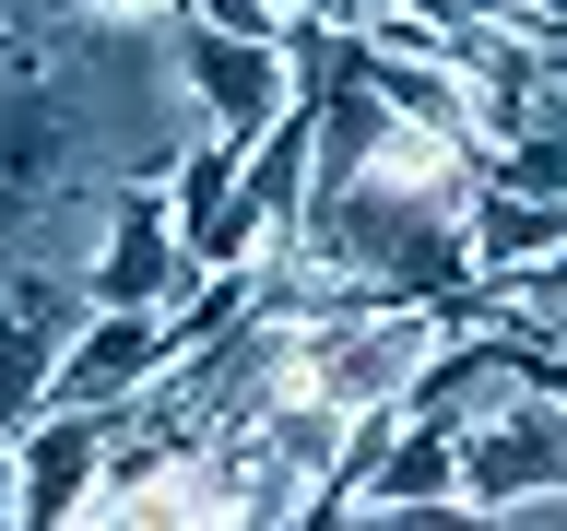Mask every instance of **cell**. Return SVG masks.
<instances>
[{"label": "cell", "mask_w": 567, "mask_h": 531, "mask_svg": "<svg viewBox=\"0 0 567 531\" xmlns=\"http://www.w3.org/2000/svg\"><path fill=\"white\" fill-rule=\"evenodd\" d=\"M189 0H71V35H166Z\"/></svg>", "instance_id": "7"}, {"label": "cell", "mask_w": 567, "mask_h": 531, "mask_svg": "<svg viewBox=\"0 0 567 531\" xmlns=\"http://www.w3.org/2000/svg\"><path fill=\"white\" fill-rule=\"evenodd\" d=\"M0 35H71V0H0Z\"/></svg>", "instance_id": "9"}, {"label": "cell", "mask_w": 567, "mask_h": 531, "mask_svg": "<svg viewBox=\"0 0 567 531\" xmlns=\"http://www.w3.org/2000/svg\"><path fill=\"white\" fill-rule=\"evenodd\" d=\"M461 237H473V283H508V272H532V260H556V248H567V189L485 177L473 212H461Z\"/></svg>", "instance_id": "6"}, {"label": "cell", "mask_w": 567, "mask_h": 531, "mask_svg": "<svg viewBox=\"0 0 567 531\" xmlns=\"http://www.w3.org/2000/svg\"><path fill=\"white\" fill-rule=\"evenodd\" d=\"M177 83H189V106H202V131H237V142H260L284 106L308 95L284 48H260V35H213V24H189V12H177Z\"/></svg>", "instance_id": "4"}, {"label": "cell", "mask_w": 567, "mask_h": 531, "mask_svg": "<svg viewBox=\"0 0 567 531\" xmlns=\"http://www.w3.org/2000/svg\"><path fill=\"white\" fill-rule=\"evenodd\" d=\"M166 354H177V308H83L71 343H60L48 402H71V414H131Z\"/></svg>", "instance_id": "3"}, {"label": "cell", "mask_w": 567, "mask_h": 531, "mask_svg": "<svg viewBox=\"0 0 567 531\" xmlns=\"http://www.w3.org/2000/svg\"><path fill=\"white\" fill-rule=\"evenodd\" d=\"M532 389H544V402H567V354H532Z\"/></svg>", "instance_id": "11"}, {"label": "cell", "mask_w": 567, "mask_h": 531, "mask_svg": "<svg viewBox=\"0 0 567 531\" xmlns=\"http://www.w3.org/2000/svg\"><path fill=\"white\" fill-rule=\"evenodd\" d=\"M520 12H544V24H556V35H567V0H520Z\"/></svg>", "instance_id": "12"}, {"label": "cell", "mask_w": 567, "mask_h": 531, "mask_svg": "<svg viewBox=\"0 0 567 531\" xmlns=\"http://www.w3.org/2000/svg\"><path fill=\"white\" fill-rule=\"evenodd\" d=\"M461 449V508L473 520H496L508 496H532V485H567V402H544V389H508V402H485V414L450 437Z\"/></svg>", "instance_id": "2"}, {"label": "cell", "mask_w": 567, "mask_h": 531, "mask_svg": "<svg viewBox=\"0 0 567 531\" xmlns=\"http://www.w3.org/2000/svg\"><path fill=\"white\" fill-rule=\"evenodd\" d=\"M0 520H35V496H24V437L0 425Z\"/></svg>", "instance_id": "10"}, {"label": "cell", "mask_w": 567, "mask_h": 531, "mask_svg": "<svg viewBox=\"0 0 567 531\" xmlns=\"http://www.w3.org/2000/svg\"><path fill=\"white\" fill-rule=\"evenodd\" d=\"M189 237H177L166 177H118L95 212V248H83V308H177L189 295Z\"/></svg>", "instance_id": "1"}, {"label": "cell", "mask_w": 567, "mask_h": 531, "mask_svg": "<svg viewBox=\"0 0 567 531\" xmlns=\"http://www.w3.org/2000/svg\"><path fill=\"white\" fill-rule=\"evenodd\" d=\"M189 24H213V35H260V48H284V0H189Z\"/></svg>", "instance_id": "8"}, {"label": "cell", "mask_w": 567, "mask_h": 531, "mask_svg": "<svg viewBox=\"0 0 567 531\" xmlns=\"http://www.w3.org/2000/svg\"><path fill=\"white\" fill-rule=\"evenodd\" d=\"M106 460H118V414H71V402H48V414L24 425V496H35V520L83 531V496L106 485Z\"/></svg>", "instance_id": "5"}]
</instances>
